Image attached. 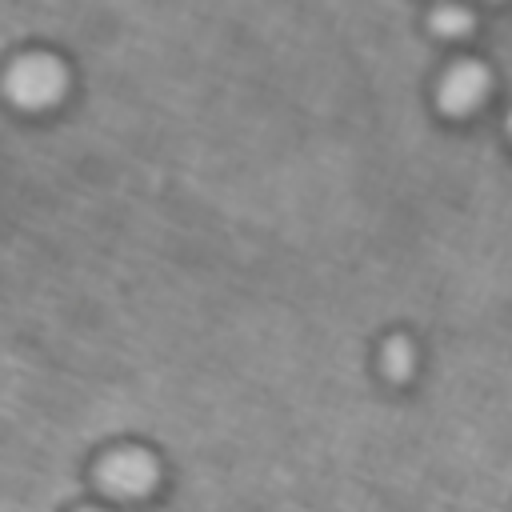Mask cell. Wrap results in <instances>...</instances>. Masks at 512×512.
Segmentation results:
<instances>
[{"label": "cell", "mask_w": 512, "mask_h": 512, "mask_svg": "<svg viewBox=\"0 0 512 512\" xmlns=\"http://www.w3.org/2000/svg\"><path fill=\"white\" fill-rule=\"evenodd\" d=\"M64 84H68L64 64L56 56H48V52L20 56L8 68V76H4V88H8V96L20 108H48V104H56L64 96Z\"/></svg>", "instance_id": "cell-1"}, {"label": "cell", "mask_w": 512, "mask_h": 512, "mask_svg": "<svg viewBox=\"0 0 512 512\" xmlns=\"http://www.w3.org/2000/svg\"><path fill=\"white\" fill-rule=\"evenodd\" d=\"M96 480L116 500H140L160 484V460L144 448H116L100 460Z\"/></svg>", "instance_id": "cell-2"}, {"label": "cell", "mask_w": 512, "mask_h": 512, "mask_svg": "<svg viewBox=\"0 0 512 512\" xmlns=\"http://www.w3.org/2000/svg\"><path fill=\"white\" fill-rule=\"evenodd\" d=\"M488 88H492V76H488V68L480 60H456L440 80L436 104L448 116H464L488 96Z\"/></svg>", "instance_id": "cell-3"}, {"label": "cell", "mask_w": 512, "mask_h": 512, "mask_svg": "<svg viewBox=\"0 0 512 512\" xmlns=\"http://www.w3.org/2000/svg\"><path fill=\"white\" fill-rule=\"evenodd\" d=\"M380 372L388 380H408L416 372V344L408 336H388L380 344Z\"/></svg>", "instance_id": "cell-4"}, {"label": "cell", "mask_w": 512, "mask_h": 512, "mask_svg": "<svg viewBox=\"0 0 512 512\" xmlns=\"http://www.w3.org/2000/svg\"><path fill=\"white\" fill-rule=\"evenodd\" d=\"M428 24H432L436 36H468L472 32V12L464 4H440V8H432Z\"/></svg>", "instance_id": "cell-5"}, {"label": "cell", "mask_w": 512, "mask_h": 512, "mask_svg": "<svg viewBox=\"0 0 512 512\" xmlns=\"http://www.w3.org/2000/svg\"><path fill=\"white\" fill-rule=\"evenodd\" d=\"M508 136H512V112H508Z\"/></svg>", "instance_id": "cell-6"}, {"label": "cell", "mask_w": 512, "mask_h": 512, "mask_svg": "<svg viewBox=\"0 0 512 512\" xmlns=\"http://www.w3.org/2000/svg\"><path fill=\"white\" fill-rule=\"evenodd\" d=\"M84 512H100V508H84Z\"/></svg>", "instance_id": "cell-7"}]
</instances>
